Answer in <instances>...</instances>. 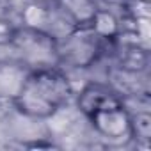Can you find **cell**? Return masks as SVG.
<instances>
[{
  "instance_id": "cell-8",
  "label": "cell",
  "mask_w": 151,
  "mask_h": 151,
  "mask_svg": "<svg viewBox=\"0 0 151 151\" xmlns=\"http://www.w3.org/2000/svg\"><path fill=\"white\" fill-rule=\"evenodd\" d=\"M89 27L103 41H110V39H114L121 32V23H119L117 16L112 11L101 9V7L96 11V14H94V18H93V22H91Z\"/></svg>"
},
{
  "instance_id": "cell-2",
  "label": "cell",
  "mask_w": 151,
  "mask_h": 151,
  "mask_svg": "<svg viewBox=\"0 0 151 151\" xmlns=\"http://www.w3.org/2000/svg\"><path fill=\"white\" fill-rule=\"evenodd\" d=\"M9 46L14 50V59L23 62L30 71L60 66L57 37L46 30L30 29L25 25L18 27Z\"/></svg>"
},
{
  "instance_id": "cell-7",
  "label": "cell",
  "mask_w": 151,
  "mask_h": 151,
  "mask_svg": "<svg viewBox=\"0 0 151 151\" xmlns=\"http://www.w3.org/2000/svg\"><path fill=\"white\" fill-rule=\"evenodd\" d=\"M53 6L73 29L89 27L96 11L100 9L96 0H55Z\"/></svg>"
},
{
  "instance_id": "cell-9",
  "label": "cell",
  "mask_w": 151,
  "mask_h": 151,
  "mask_svg": "<svg viewBox=\"0 0 151 151\" xmlns=\"http://www.w3.org/2000/svg\"><path fill=\"white\" fill-rule=\"evenodd\" d=\"M130 139L139 146H149L151 142V114L147 110L130 112Z\"/></svg>"
},
{
  "instance_id": "cell-10",
  "label": "cell",
  "mask_w": 151,
  "mask_h": 151,
  "mask_svg": "<svg viewBox=\"0 0 151 151\" xmlns=\"http://www.w3.org/2000/svg\"><path fill=\"white\" fill-rule=\"evenodd\" d=\"M50 6L52 4H36L30 2L23 13H22V20L25 27L30 29H37V30H46L48 32V23H50Z\"/></svg>"
},
{
  "instance_id": "cell-6",
  "label": "cell",
  "mask_w": 151,
  "mask_h": 151,
  "mask_svg": "<svg viewBox=\"0 0 151 151\" xmlns=\"http://www.w3.org/2000/svg\"><path fill=\"white\" fill-rule=\"evenodd\" d=\"M30 69L18 59L0 60V100L14 101L22 93Z\"/></svg>"
},
{
  "instance_id": "cell-12",
  "label": "cell",
  "mask_w": 151,
  "mask_h": 151,
  "mask_svg": "<svg viewBox=\"0 0 151 151\" xmlns=\"http://www.w3.org/2000/svg\"><path fill=\"white\" fill-rule=\"evenodd\" d=\"M30 2H36V4H46V6H48V4H53L55 0H30Z\"/></svg>"
},
{
  "instance_id": "cell-3",
  "label": "cell",
  "mask_w": 151,
  "mask_h": 151,
  "mask_svg": "<svg viewBox=\"0 0 151 151\" xmlns=\"http://www.w3.org/2000/svg\"><path fill=\"white\" fill-rule=\"evenodd\" d=\"M59 60L77 69L94 66L107 50V41L98 37L91 27H75L57 39Z\"/></svg>"
},
{
  "instance_id": "cell-13",
  "label": "cell",
  "mask_w": 151,
  "mask_h": 151,
  "mask_svg": "<svg viewBox=\"0 0 151 151\" xmlns=\"http://www.w3.org/2000/svg\"><path fill=\"white\" fill-rule=\"evenodd\" d=\"M140 2H144V4H147V2H149V0H140Z\"/></svg>"
},
{
  "instance_id": "cell-1",
  "label": "cell",
  "mask_w": 151,
  "mask_h": 151,
  "mask_svg": "<svg viewBox=\"0 0 151 151\" xmlns=\"http://www.w3.org/2000/svg\"><path fill=\"white\" fill-rule=\"evenodd\" d=\"M73 96L71 82L59 68L30 71L29 78L13 101L14 107L27 117L48 119L57 114Z\"/></svg>"
},
{
  "instance_id": "cell-11",
  "label": "cell",
  "mask_w": 151,
  "mask_h": 151,
  "mask_svg": "<svg viewBox=\"0 0 151 151\" xmlns=\"http://www.w3.org/2000/svg\"><path fill=\"white\" fill-rule=\"evenodd\" d=\"M16 29L18 27L6 14H0V46H9L11 45Z\"/></svg>"
},
{
  "instance_id": "cell-5",
  "label": "cell",
  "mask_w": 151,
  "mask_h": 151,
  "mask_svg": "<svg viewBox=\"0 0 151 151\" xmlns=\"http://www.w3.org/2000/svg\"><path fill=\"white\" fill-rule=\"evenodd\" d=\"M121 103H124L123 96L117 94L109 84L91 82L77 94V107L86 117H91L98 110L121 105Z\"/></svg>"
},
{
  "instance_id": "cell-4",
  "label": "cell",
  "mask_w": 151,
  "mask_h": 151,
  "mask_svg": "<svg viewBox=\"0 0 151 151\" xmlns=\"http://www.w3.org/2000/svg\"><path fill=\"white\" fill-rule=\"evenodd\" d=\"M87 119L100 137L114 142L130 140V110L124 103L98 110Z\"/></svg>"
}]
</instances>
